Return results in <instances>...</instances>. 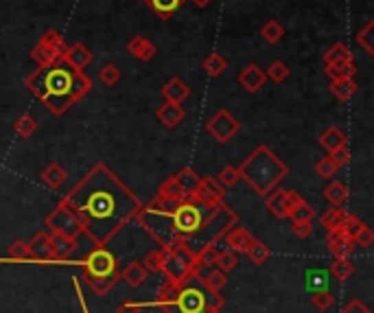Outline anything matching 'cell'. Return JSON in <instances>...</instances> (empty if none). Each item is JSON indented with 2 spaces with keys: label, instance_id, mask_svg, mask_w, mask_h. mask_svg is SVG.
<instances>
[{
  "label": "cell",
  "instance_id": "cell-1",
  "mask_svg": "<svg viewBox=\"0 0 374 313\" xmlns=\"http://www.w3.org/2000/svg\"><path fill=\"white\" fill-rule=\"evenodd\" d=\"M62 204L77 217L81 235H86L94 248L110 244L144 206L105 162H96L62 197Z\"/></svg>",
  "mask_w": 374,
  "mask_h": 313
},
{
  "label": "cell",
  "instance_id": "cell-2",
  "mask_svg": "<svg viewBox=\"0 0 374 313\" xmlns=\"http://www.w3.org/2000/svg\"><path fill=\"white\" fill-rule=\"evenodd\" d=\"M138 226L158 241L160 250L190 248L192 252L204 246H217L223 235L236 226L239 215L226 204L206 206L199 197L195 199H166L155 195L151 204L142 206L136 215Z\"/></svg>",
  "mask_w": 374,
  "mask_h": 313
},
{
  "label": "cell",
  "instance_id": "cell-3",
  "mask_svg": "<svg viewBox=\"0 0 374 313\" xmlns=\"http://www.w3.org/2000/svg\"><path fill=\"white\" fill-rule=\"evenodd\" d=\"M24 86L48 107V112L62 116L92 90V81L83 70L70 68L64 59H59L53 66L35 68L24 79Z\"/></svg>",
  "mask_w": 374,
  "mask_h": 313
},
{
  "label": "cell",
  "instance_id": "cell-4",
  "mask_svg": "<svg viewBox=\"0 0 374 313\" xmlns=\"http://www.w3.org/2000/svg\"><path fill=\"white\" fill-rule=\"evenodd\" d=\"M226 298L204 285L201 272H192L182 281H164L153 303L142 307H155L164 313H214L221 311Z\"/></svg>",
  "mask_w": 374,
  "mask_h": 313
},
{
  "label": "cell",
  "instance_id": "cell-5",
  "mask_svg": "<svg viewBox=\"0 0 374 313\" xmlns=\"http://www.w3.org/2000/svg\"><path fill=\"white\" fill-rule=\"evenodd\" d=\"M236 169L241 180L261 197L270 195L274 188H278V184L289 175V166L267 144H258Z\"/></svg>",
  "mask_w": 374,
  "mask_h": 313
},
{
  "label": "cell",
  "instance_id": "cell-6",
  "mask_svg": "<svg viewBox=\"0 0 374 313\" xmlns=\"http://www.w3.org/2000/svg\"><path fill=\"white\" fill-rule=\"evenodd\" d=\"M81 279L99 298L107 296L118 283V259L107 250V246L92 248L81 261Z\"/></svg>",
  "mask_w": 374,
  "mask_h": 313
},
{
  "label": "cell",
  "instance_id": "cell-7",
  "mask_svg": "<svg viewBox=\"0 0 374 313\" xmlns=\"http://www.w3.org/2000/svg\"><path fill=\"white\" fill-rule=\"evenodd\" d=\"M164 255V265H162V274H164V281H182L186 276H190L192 272H201L197 259H195V252L190 248H175V250H162Z\"/></svg>",
  "mask_w": 374,
  "mask_h": 313
},
{
  "label": "cell",
  "instance_id": "cell-8",
  "mask_svg": "<svg viewBox=\"0 0 374 313\" xmlns=\"http://www.w3.org/2000/svg\"><path fill=\"white\" fill-rule=\"evenodd\" d=\"M66 46L68 44L64 42L62 35H59V31L48 29V31L42 33V38L38 40V44L31 48V57H33V62L38 64V68L53 66L55 62L62 59Z\"/></svg>",
  "mask_w": 374,
  "mask_h": 313
},
{
  "label": "cell",
  "instance_id": "cell-9",
  "mask_svg": "<svg viewBox=\"0 0 374 313\" xmlns=\"http://www.w3.org/2000/svg\"><path fill=\"white\" fill-rule=\"evenodd\" d=\"M44 226H46V230L53 233V235H64V237H70V239H79L81 237V226L77 222V217L72 215L62 202H59L57 206L46 215Z\"/></svg>",
  "mask_w": 374,
  "mask_h": 313
},
{
  "label": "cell",
  "instance_id": "cell-10",
  "mask_svg": "<svg viewBox=\"0 0 374 313\" xmlns=\"http://www.w3.org/2000/svg\"><path fill=\"white\" fill-rule=\"evenodd\" d=\"M206 131L208 134L217 140V142H230L239 131H241V123H239V118H234L230 112L226 110V107H221L219 112L212 114L208 118V123H206Z\"/></svg>",
  "mask_w": 374,
  "mask_h": 313
},
{
  "label": "cell",
  "instance_id": "cell-11",
  "mask_svg": "<svg viewBox=\"0 0 374 313\" xmlns=\"http://www.w3.org/2000/svg\"><path fill=\"white\" fill-rule=\"evenodd\" d=\"M300 195L296 191H285V188H274L270 195H265V208H267L274 217L278 219H287L289 211L296 206Z\"/></svg>",
  "mask_w": 374,
  "mask_h": 313
},
{
  "label": "cell",
  "instance_id": "cell-12",
  "mask_svg": "<svg viewBox=\"0 0 374 313\" xmlns=\"http://www.w3.org/2000/svg\"><path fill=\"white\" fill-rule=\"evenodd\" d=\"M197 197L206 204V206H219V204H223L226 199V188L217 182V177L212 175H206V177H201V182H199V191H197Z\"/></svg>",
  "mask_w": 374,
  "mask_h": 313
},
{
  "label": "cell",
  "instance_id": "cell-13",
  "mask_svg": "<svg viewBox=\"0 0 374 313\" xmlns=\"http://www.w3.org/2000/svg\"><path fill=\"white\" fill-rule=\"evenodd\" d=\"M239 86L243 88L245 92L250 94H256L261 92V88L265 86V81H267V77H265V70L258 66V64H248L243 70L239 72Z\"/></svg>",
  "mask_w": 374,
  "mask_h": 313
},
{
  "label": "cell",
  "instance_id": "cell-14",
  "mask_svg": "<svg viewBox=\"0 0 374 313\" xmlns=\"http://www.w3.org/2000/svg\"><path fill=\"white\" fill-rule=\"evenodd\" d=\"M29 259L33 261H53V246H51V233L40 230L35 233L31 241H27Z\"/></svg>",
  "mask_w": 374,
  "mask_h": 313
},
{
  "label": "cell",
  "instance_id": "cell-15",
  "mask_svg": "<svg viewBox=\"0 0 374 313\" xmlns=\"http://www.w3.org/2000/svg\"><path fill=\"white\" fill-rule=\"evenodd\" d=\"M254 239L256 237L252 235L248 228H241V226H232L230 230L223 235V241H226L228 250L236 252V255H245L248 248L254 244Z\"/></svg>",
  "mask_w": 374,
  "mask_h": 313
},
{
  "label": "cell",
  "instance_id": "cell-16",
  "mask_svg": "<svg viewBox=\"0 0 374 313\" xmlns=\"http://www.w3.org/2000/svg\"><path fill=\"white\" fill-rule=\"evenodd\" d=\"M155 118H158V123L164 125L166 129H175L177 125L184 123L186 110L179 103H168V101H164L158 107V110H155Z\"/></svg>",
  "mask_w": 374,
  "mask_h": 313
},
{
  "label": "cell",
  "instance_id": "cell-17",
  "mask_svg": "<svg viewBox=\"0 0 374 313\" xmlns=\"http://www.w3.org/2000/svg\"><path fill=\"white\" fill-rule=\"evenodd\" d=\"M127 53L140 59V62H151V59L158 55V46L149 38H144V35H134V38L127 40Z\"/></svg>",
  "mask_w": 374,
  "mask_h": 313
},
{
  "label": "cell",
  "instance_id": "cell-18",
  "mask_svg": "<svg viewBox=\"0 0 374 313\" xmlns=\"http://www.w3.org/2000/svg\"><path fill=\"white\" fill-rule=\"evenodd\" d=\"M64 62L70 66V68H75V70H83L90 62H92V53H90V48L86 44H68L66 46V51L62 55Z\"/></svg>",
  "mask_w": 374,
  "mask_h": 313
},
{
  "label": "cell",
  "instance_id": "cell-19",
  "mask_svg": "<svg viewBox=\"0 0 374 313\" xmlns=\"http://www.w3.org/2000/svg\"><path fill=\"white\" fill-rule=\"evenodd\" d=\"M327 246L331 250V255L335 259H351V255L355 252V241L353 239H348L342 230H333L329 233L327 237Z\"/></svg>",
  "mask_w": 374,
  "mask_h": 313
},
{
  "label": "cell",
  "instance_id": "cell-20",
  "mask_svg": "<svg viewBox=\"0 0 374 313\" xmlns=\"http://www.w3.org/2000/svg\"><path fill=\"white\" fill-rule=\"evenodd\" d=\"M353 62H355V55L344 42H335L329 51L324 53V68H340Z\"/></svg>",
  "mask_w": 374,
  "mask_h": 313
},
{
  "label": "cell",
  "instance_id": "cell-21",
  "mask_svg": "<svg viewBox=\"0 0 374 313\" xmlns=\"http://www.w3.org/2000/svg\"><path fill=\"white\" fill-rule=\"evenodd\" d=\"M149 272L144 270V265L140 261H131L127 263L123 270H118V281H123L129 289H138L147 281Z\"/></svg>",
  "mask_w": 374,
  "mask_h": 313
},
{
  "label": "cell",
  "instance_id": "cell-22",
  "mask_svg": "<svg viewBox=\"0 0 374 313\" xmlns=\"http://www.w3.org/2000/svg\"><path fill=\"white\" fill-rule=\"evenodd\" d=\"M162 96H164V101H168V103H179V105H182L190 96V88H188V83L184 79L171 77L162 86Z\"/></svg>",
  "mask_w": 374,
  "mask_h": 313
},
{
  "label": "cell",
  "instance_id": "cell-23",
  "mask_svg": "<svg viewBox=\"0 0 374 313\" xmlns=\"http://www.w3.org/2000/svg\"><path fill=\"white\" fill-rule=\"evenodd\" d=\"M177 180V184L182 186V193H184V199H195L197 197V191H199V182L201 177L192 171L190 166H184L182 171H177L173 175Z\"/></svg>",
  "mask_w": 374,
  "mask_h": 313
},
{
  "label": "cell",
  "instance_id": "cell-24",
  "mask_svg": "<svg viewBox=\"0 0 374 313\" xmlns=\"http://www.w3.org/2000/svg\"><path fill=\"white\" fill-rule=\"evenodd\" d=\"M329 90H331V94L335 96L337 101L346 103V101H351L353 96L357 94L359 86H357L355 77H342V79H331Z\"/></svg>",
  "mask_w": 374,
  "mask_h": 313
},
{
  "label": "cell",
  "instance_id": "cell-25",
  "mask_svg": "<svg viewBox=\"0 0 374 313\" xmlns=\"http://www.w3.org/2000/svg\"><path fill=\"white\" fill-rule=\"evenodd\" d=\"M40 180H42V184L48 186V188H53L57 191L59 186H62L66 180H68V171L66 169L59 164V162H48L46 169L40 173Z\"/></svg>",
  "mask_w": 374,
  "mask_h": 313
},
{
  "label": "cell",
  "instance_id": "cell-26",
  "mask_svg": "<svg viewBox=\"0 0 374 313\" xmlns=\"http://www.w3.org/2000/svg\"><path fill=\"white\" fill-rule=\"evenodd\" d=\"M51 246H53V261H66V259H70L72 255H75L77 239L51 233Z\"/></svg>",
  "mask_w": 374,
  "mask_h": 313
},
{
  "label": "cell",
  "instance_id": "cell-27",
  "mask_svg": "<svg viewBox=\"0 0 374 313\" xmlns=\"http://www.w3.org/2000/svg\"><path fill=\"white\" fill-rule=\"evenodd\" d=\"M144 3L153 9V14L160 20H171L186 0H144Z\"/></svg>",
  "mask_w": 374,
  "mask_h": 313
},
{
  "label": "cell",
  "instance_id": "cell-28",
  "mask_svg": "<svg viewBox=\"0 0 374 313\" xmlns=\"http://www.w3.org/2000/svg\"><path fill=\"white\" fill-rule=\"evenodd\" d=\"M346 142H348L346 131L340 129V127H335V125L327 127V129H324L322 134H320V144H322V149H327L329 153L335 151L337 147H342V144H346Z\"/></svg>",
  "mask_w": 374,
  "mask_h": 313
},
{
  "label": "cell",
  "instance_id": "cell-29",
  "mask_svg": "<svg viewBox=\"0 0 374 313\" xmlns=\"http://www.w3.org/2000/svg\"><path fill=\"white\" fill-rule=\"evenodd\" d=\"M329 270H322V268H311L305 272V281H307V289L311 294L316 292H324V289H329Z\"/></svg>",
  "mask_w": 374,
  "mask_h": 313
},
{
  "label": "cell",
  "instance_id": "cell-30",
  "mask_svg": "<svg viewBox=\"0 0 374 313\" xmlns=\"http://www.w3.org/2000/svg\"><path fill=\"white\" fill-rule=\"evenodd\" d=\"M324 197L331 202V206L344 208L348 202V186L344 182H340V180H333V182L324 188Z\"/></svg>",
  "mask_w": 374,
  "mask_h": 313
},
{
  "label": "cell",
  "instance_id": "cell-31",
  "mask_svg": "<svg viewBox=\"0 0 374 313\" xmlns=\"http://www.w3.org/2000/svg\"><path fill=\"white\" fill-rule=\"evenodd\" d=\"M201 68L206 70V75L217 79V77H221L223 72L228 70V59L221 55V53H210L204 57V62H201Z\"/></svg>",
  "mask_w": 374,
  "mask_h": 313
},
{
  "label": "cell",
  "instance_id": "cell-32",
  "mask_svg": "<svg viewBox=\"0 0 374 313\" xmlns=\"http://www.w3.org/2000/svg\"><path fill=\"white\" fill-rule=\"evenodd\" d=\"M316 215H318L316 208H313L305 197H300L296 202V206L289 211V219L292 222H313L316 219Z\"/></svg>",
  "mask_w": 374,
  "mask_h": 313
},
{
  "label": "cell",
  "instance_id": "cell-33",
  "mask_svg": "<svg viewBox=\"0 0 374 313\" xmlns=\"http://www.w3.org/2000/svg\"><path fill=\"white\" fill-rule=\"evenodd\" d=\"M261 38L267 44H278L285 38V27L278 20H267L261 27Z\"/></svg>",
  "mask_w": 374,
  "mask_h": 313
},
{
  "label": "cell",
  "instance_id": "cell-34",
  "mask_svg": "<svg viewBox=\"0 0 374 313\" xmlns=\"http://www.w3.org/2000/svg\"><path fill=\"white\" fill-rule=\"evenodd\" d=\"M245 257L250 259V263H254V265H263V263H267L270 257H272V250L267 244H263L261 239H254V244H252L245 252Z\"/></svg>",
  "mask_w": 374,
  "mask_h": 313
},
{
  "label": "cell",
  "instance_id": "cell-35",
  "mask_svg": "<svg viewBox=\"0 0 374 313\" xmlns=\"http://www.w3.org/2000/svg\"><path fill=\"white\" fill-rule=\"evenodd\" d=\"M355 272V265L351 259H333V263L329 265V274L337 281H348Z\"/></svg>",
  "mask_w": 374,
  "mask_h": 313
},
{
  "label": "cell",
  "instance_id": "cell-36",
  "mask_svg": "<svg viewBox=\"0 0 374 313\" xmlns=\"http://www.w3.org/2000/svg\"><path fill=\"white\" fill-rule=\"evenodd\" d=\"M14 131L20 136V138H31L35 131H38V120H35V116L31 114H22L16 123H14Z\"/></svg>",
  "mask_w": 374,
  "mask_h": 313
},
{
  "label": "cell",
  "instance_id": "cell-37",
  "mask_svg": "<svg viewBox=\"0 0 374 313\" xmlns=\"http://www.w3.org/2000/svg\"><path fill=\"white\" fill-rule=\"evenodd\" d=\"M201 281L204 285H206L210 292H217V294H221V289L228 285V274L221 272V270H217V268H210L208 274H204L201 276Z\"/></svg>",
  "mask_w": 374,
  "mask_h": 313
},
{
  "label": "cell",
  "instance_id": "cell-38",
  "mask_svg": "<svg viewBox=\"0 0 374 313\" xmlns=\"http://www.w3.org/2000/svg\"><path fill=\"white\" fill-rule=\"evenodd\" d=\"M346 213L348 211H344V208H331V211H327V213H324L322 215V226L324 228H327V230L329 233H333V230H340V228H342V224H344V219H346Z\"/></svg>",
  "mask_w": 374,
  "mask_h": 313
},
{
  "label": "cell",
  "instance_id": "cell-39",
  "mask_svg": "<svg viewBox=\"0 0 374 313\" xmlns=\"http://www.w3.org/2000/svg\"><path fill=\"white\" fill-rule=\"evenodd\" d=\"M357 44L364 48L366 55H374V20H368L364 29L357 33Z\"/></svg>",
  "mask_w": 374,
  "mask_h": 313
},
{
  "label": "cell",
  "instance_id": "cell-40",
  "mask_svg": "<svg viewBox=\"0 0 374 313\" xmlns=\"http://www.w3.org/2000/svg\"><path fill=\"white\" fill-rule=\"evenodd\" d=\"M120 77H123V72H120V68L116 64H112V62L103 64L101 70H99V81L103 83L105 88H114L116 83L120 81Z\"/></svg>",
  "mask_w": 374,
  "mask_h": 313
},
{
  "label": "cell",
  "instance_id": "cell-41",
  "mask_svg": "<svg viewBox=\"0 0 374 313\" xmlns=\"http://www.w3.org/2000/svg\"><path fill=\"white\" fill-rule=\"evenodd\" d=\"M217 270L221 272H234L239 268V255L232 250H223V252H217V263H214Z\"/></svg>",
  "mask_w": 374,
  "mask_h": 313
},
{
  "label": "cell",
  "instance_id": "cell-42",
  "mask_svg": "<svg viewBox=\"0 0 374 313\" xmlns=\"http://www.w3.org/2000/svg\"><path fill=\"white\" fill-rule=\"evenodd\" d=\"M158 195L160 197H166V199H184V193H182V186L177 184V180L171 175V177H166L164 182L160 184L158 188Z\"/></svg>",
  "mask_w": 374,
  "mask_h": 313
},
{
  "label": "cell",
  "instance_id": "cell-43",
  "mask_svg": "<svg viewBox=\"0 0 374 313\" xmlns=\"http://www.w3.org/2000/svg\"><path fill=\"white\" fill-rule=\"evenodd\" d=\"M144 265V270H147L149 274H162V265H164V255L162 250H151L144 255V259L140 261Z\"/></svg>",
  "mask_w": 374,
  "mask_h": 313
},
{
  "label": "cell",
  "instance_id": "cell-44",
  "mask_svg": "<svg viewBox=\"0 0 374 313\" xmlns=\"http://www.w3.org/2000/svg\"><path fill=\"white\" fill-rule=\"evenodd\" d=\"M289 72H292V70H289V66L283 62V59H276V62H272L270 68L265 70V77L272 79L274 83H283V81H287Z\"/></svg>",
  "mask_w": 374,
  "mask_h": 313
},
{
  "label": "cell",
  "instance_id": "cell-45",
  "mask_svg": "<svg viewBox=\"0 0 374 313\" xmlns=\"http://www.w3.org/2000/svg\"><path fill=\"white\" fill-rule=\"evenodd\" d=\"M241 180V175H239V169L234 166V164H228V166H223L221 171H219V175H217V182H219L226 191L228 188H234V184Z\"/></svg>",
  "mask_w": 374,
  "mask_h": 313
},
{
  "label": "cell",
  "instance_id": "cell-46",
  "mask_svg": "<svg viewBox=\"0 0 374 313\" xmlns=\"http://www.w3.org/2000/svg\"><path fill=\"white\" fill-rule=\"evenodd\" d=\"M195 259H197V265H199V270H210L214 268V263H217V248L214 246H204L201 250L195 252Z\"/></svg>",
  "mask_w": 374,
  "mask_h": 313
},
{
  "label": "cell",
  "instance_id": "cell-47",
  "mask_svg": "<svg viewBox=\"0 0 374 313\" xmlns=\"http://www.w3.org/2000/svg\"><path fill=\"white\" fill-rule=\"evenodd\" d=\"M311 305L316 307L320 313H324V311H329L335 305V296L329 292V289H324V292H316V294H311Z\"/></svg>",
  "mask_w": 374,
  "mask_h": 313
},
{
  "label": "cell",
  "instance_id": "cell-48",
  "mask_svg": "<svg viewBox=\"0 0 374 313\" xmlns=\"http://www.w3.org/2000/svg\"><path fill=\"white\" fill-rule=\"evenodd\" d=\"M337 169L335 164H333V160H331V155H324V158H320L318 162H316V173L322 177V180H333L335 175H337Z\"/></svg>",
  "mask_w": 374,
  "mask_h": 313
},
{
  "label": "cell",
  "instance_id": "cell-49",
  "mask_svg": "<svg viewBox=\"0 0 374 313\" xmlns=\"http://www.w3.org/2000/svg\"><path fill=\"white\" fill-rule=\"evenodd\" d=\"M361 226H364V222H361L357 215L346 213V219H344V224H342L340 230H342L348 239H355V235L361 230Z\"/></svg>",
  "mask_w": 374,
  "mask_h": 313
},
{
  "label": "cell",
  "instance_id": "cell-50",
  "mask_svg": "<svg viewBox=\"0 0 374 313\" xmlns=\"http://www.w3.org/2000/svg\"><path fill=\"white\" fill-rule=\"evenodd\" d=\"M9 259L11 261H27L29 259V248H27V241H22V239H16L14 244L9 246Z\"/></svg>",
  "mask_w": 374,
  "mask_h": 313
},
{
  "label": "cell",
  "instance_id": "cell-51",
  "mask_svg": "<svg viewBox=\"0 0 374 313\" xmlns=\"http://www.w3.org/2000/svg\"><path fill=\"white\" fill-rule=\"evenodd\" d=\"M329 79H342V77H357V64H346L340 68H324Z\"/></svg>",
  "mask_w": 374,
  "mask_h": 313
},
{
  "label": "cell",
  "instance_id": "cell-52",
  "mask_svg": "<svg viewBox=\"0 0 374 313\" xmlns=\"http://www.w3.org/2000/svg\"><path fill=\"white\" fill-rule=\"evenodd\" d=\"M329 155H331L333 164L337 169H342V166H346L348 162H351V147H348V142H346V144H342V147H337L335 151H331Z\"/></svg>",
  "mask_w": 374,
  "mask_h": 313
},
{
  "label": "cell",
  "instance_id": "cell-53",
  "mask_svg": "<svg viewBox=\"0 0 374 313\" xmlns=\"http://www.w3.org/2000/svg\"><path fill=\"white\" fill-rule=\"evenodd\" d=\"M353 241H355V246H359V248H370V246H372V241H374V233L364 224V226H361V230L355 235Z\"/></svg>",
  "mask_w": 374,
  "mask_h": 313
},
{
  "label": "cell",
  "instance_id": "cell-54",
  "mask_svg": "<svg viewBox=\"0 0 374 313\" xmlns=\"http://www.w3.org/2000/svg\"><path fill=\"white\" fill-rule=\"evenodd\" d=\"M294 235L298 237V239H309L311 235H313V222H294Z\"/></svg>",
  "mask_w": 374,
  "mask_h": 313
},
{
  "label": "cell",
  "instance_id": "cell-55",
  "mask_svg": "<svg viewBox=\"0 0 374 313\" xmlns=\"http://www.w3.org/2000/svg\"><path fill=\"white\" fill-rule=\"evenodd\" d=\"M342 313H372V311H370L364 303H361L359 298H353L351 303H348V305L342 309Z\"/></svg>",
  "mask_w": 374,
  "mask_h": 313
},
{
  "label": "cell",
  "instance_id": "cell-56",
  "mask_svg": "<svg viewBox=\"0 0 374 313\" xmlns=\"http://www.w3.org/2000/svg\"><path fill=\"white\" fill-rule=\"evenodd\" d=\"M144 307L142 303H134V300H125V303H120L116 313H140Z\"/></svg>",
  "mask_w": 374,
  "mask_h": 313
},
{
  "label": "cell",
  "instance_id": "cell-57",
  "mask_svg": "<svg viewBox=\"0 0 374 313\" xmlns=\"http://www.w3.org/2000/svg\"><path fill=\"white\" fill-rule=\"evenodd\" d=\"M190 3L195 5L197 9H206V7H208V5L212 3V0H190Z\"/></svg>",
  "mask_w": 374,
  "mask_h": 313
},
{
  "label": "cell",
  "instance_id": "cell-58",
  "mask_svg": "<svg viewBox=\"0 0 374 313\" xmlns=\"http://www.w3.org/2000/svg\"><path fill=\"white\" fill-rule=\"evenodd\" d=\"M214 313H221V311H214Z\"/></svg>",
  "mask_w": 374,
  "mask_h": 313
}]
</instances>
